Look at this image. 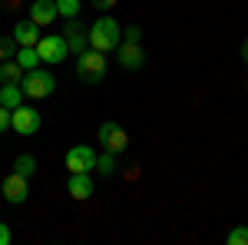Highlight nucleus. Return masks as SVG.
Listing matches in <instances>:
<instances>
[{
	"instance_id": "f257e3e1",
	"label": "nucleus",
	"mask_w": 248,
	"mask_h": 245,
	"mask_svg": "<svg viewBox=\"0 0 248 245\" xmlns=\"http://www.w3.org/2000/svg\"><path fill=\"white\" fill-rule=\"evenodd\" d=\"M123 40V30L113 17H99L90 27V50H99V53H113Z\"/></svg>"
},
{
	"instance_id": "f03ea898",
	"label": "nucleus",
	"mask_w": 248,
	"mask_h": 245,
	"mask_svg": "<svg viewBox=\"0 0 248 245\" xmlns=\"http://www.w3.org/2000/svg\"><path fill=\"white\" fill-rule=\"evenodd\" d=\"M77 76L86 83V86H99L106 80V53L99 50H86L77 57Z\"/></svg>"
},
{
	"instance_id": "7ed1b4c3",
	"label": "nucleus",
	"mask_w": 248,
	"mask_h": 245,
	"mask_svg": "<svg viewBox=\"0 0 248 245\" xmlns=\"http://www.w3.org/2000/svg\"><path fill=\"white\" fill-rule=\"evenodd\" d=\"M20 90H23V96H30V99H43V96H50L53 90H57V80H53L50 70H40V66H37V70L23 73Z\"/></svg>"
},
{
	"instance_id": "20e7f679",
	"label": "nucleus",
	"mask_w": 248,
	"mask_h": 245,
	"mask_svg": "<svg viewBox=\"0 0 248 245\" xmlns=\"http://www.w3.org/2000/svg\"><path fill=\"white\" fill-rule=\"evenodd\" d=\"M37 53H40V63H63L70 47H66V37H40L37 40Z\"/></svg>"
},
{
	"instance_id": "39448f33",
	"label": "nucleus",
	"mask_w": 248,
	"mask_h": 245,
	"mask_svg": "<svg viewBox=\"0 0 248 245\" xmlns=\"http://www.w3.org/2000/svg\"><path fill=\"white\" fill-rule=\"evenodd\" d=\"M63 37H66V47H70V53H86L90 50V27H83L77 17L66 20V27H63Z\"/></svg>"
},
{
	"instance_id": "423d86ee",
	"label": "nucleus",
	"mask_w": 248,
	"mask_h": 245,
	"mask_svg": "<svg viewBox=\"0 0 248 245\" xmlns=\"http://www.w3.org/2000/svg\"><path fill=\"white\" fill-rule=\"evenodd\" d=\"M10 130H17L20 136H33L40 130V113L33 106H23L20 103L17 110H10Z\"/></svg>"
},
{
	"instance_id": "0eeeda50",
	"label": "nucleus",
	"mask_w": 248,
	"mask_h": 245,
	"mask_svg": "<svg viewBox=\"0 0 248 245\" xmlns=\"http://www.w3.org/2000/svg\"><path fill=\"white\" fill-rule=\"evenodd\" d=\"M0 192H3V199H7V202L20 206V202H27V196H30V179H27V176H20V172H10V176L3 179Z\"/></svg>"
},
{
	"instance_id": "6e6552de",
	"label": "nucleus",
	"mask_w": 248,
	"mask_h": 245,
	"mask_svg": "<svg viewBox=\"0 0 248 245\" xmlns=\"http://www.w3.org/2000/svg\"><path fill=\"white\" fill-rule=\"evenodd\" d=\"M99 143H103V149H109V152H123L126 146H129V136H126V130L119 126V123H103L99 126Z\"/></svg>"
},
{
	"instance_id": "1a4fd4ad",
	"label": "nucleus",
	"mask_w": 248,
	"mask_h": 245,
	"mask_svg": "<svg viewBox=\"0 0 248 245\" xmlns=\"http://www.w3.org/2000/svg\"><path fill=\"white\" fill-rule=\"evenodd\" d=\"M116 57H119V66H123V70H142V63H146L139 40H119Z\"/></svg>"
},
{
	"instance_id": "9d476101",
	"label": "nucleus",
	"mask_w": 248,
	"mask_h": 245,
	"mask_svg": "<svg viewBox=\"0 0 248 245\" xmlns=\"http://www.w3.org/2000/svg\"><path fill=\"white\" fill-rule=\"evenodd\" d=\"M66 169H70V172H90V169H96L93 146H73V149H66Z\"/></svg>"
},
{
	"instance_id": "9b49d317",
	"label": "nucleus",
	"mask_w": 248,
	"mask_h": 245,
	"mask_svg": "<svg viewBox=\"0 0 248 245\" xmlns=\"http://www.w3.org/2000/svg\"><path fill=\"white\" fill-rule=\"evenodd\" d=\"M27 17L33 20L37 27H46V23H53L60 17L57 14V0H33L30 7H27Z\"/></svg>"
},
{
	"instance_id": "f8f14e48",
	"label": "nucleus",
	"mask_w": 248,
	"mask_h": 245,
	"mask_svg": "<svg viewBox=\"0 0 248 245\" xmlns=\"http://www.w3.org/2000/svg\"><path fill=\"white\" fill-rule=\"evenodd\" d=\"M14 40H17L20 47H37L40 40V27L33 23V20H17V27H14Z\"/></svg>"
},
{
	"instance_id": "ddd939ff",
	"label": "nucleus",
	"mask_w": 248,
	"mask_h": 245,
	"mask_svg": "<svg viewBox=\"0 0 248 245\" xmlns=\"http://www.w3.org/2000/svg\"><path fill=\"white\" fill-rule=\"evenodd\" d=\"M66 189H70L73 199H90V196H93V179H90V172H70Z\"/></svg>"
},
{
	"instance_id": "4468645a",
	"label": "nucleus",
	"mask_w": 248,
	"mask_h": 245,
	"mask_svg": "<svg viewBox=\"0 0 248 245\" xmlns=\"http://www.w3.org/2000/svg\"><path fill=\"white\" fill-rule=\"evenodd\" d=\"M20 103H23V90H20V83H3V86H0V106L17 110Z\"/></svg>"
},
{
	"instance_id": "2eb2a0df",
	"label": "nucleus",
	"mask_w": 248,
	"mask_h": 245,
	"mask_svg": "<svg viewBox=\"0 0 248 245\" xmlns=\"http://www.w3.org/2000/svg\"><path fill=\"white\" fill-rule=\"evenodd\" d=\"M23 80V66L17 60H0V83H20Z\"/></svg>"
},
{
	"instance_id": "dca6fc26",
	"label": "nucleus",
	"mask_w": 248,
	"mask_h": 245,
	"mask_svg": "<svg viewBox=\"0 0 248 245\" xmlns=\"http://www.w3.org/2000/svg\"><path fill=\"white\" fill-rule=\"evenodd\" d=\"M14 60H17L20 66H23V73H30V70H37V66H40V53H37V47H20Z\"/></svg>"
},
{
	"instance_id": "f3484780",
	"label": "nucleus",
	"mask_w": 248,
	"mask_h": 245,
	"mask_svg": "<svg viewBox=\"0 0 248 245\" xmlns=\"http://www.w3.org/2000/svg\"><path fill=\"white\" fill-rule=\"evenodd\" d=\"M14 172H20V176H27V179H30V176L37 172V159H33V156H27V152H20L17 159H14Z\"/></svg>"
},
{
	"instance_id": "a211bd4d",
	"label": "nucleus",
	"mask_w": 248,
	"mask_h": 245,
	"mask_svg": "<svg viewBox=\"0 0 248 245\" xmlns=\"http://www.w3.org/2000/svg\"><path fill=\"white\" fill-rule=\"evenodd\" d=\"M96 169L103 172V176H113L116 172V152H103V156H96Z\"/></svg>"
},
{
	"instance_id": "6ab92c4d",
	"label": "nucleus",
	"mask_w": 248,
	"mask_h": 245,
	"mask_svg": "<svg viewBox=\"0 0 248 245\" xmlns=\"http://www.w3.org/2000/svg\"><path fill=\"white\" fill-rule=\"evenodd\" d=\"M20 50V43L14 37H0V60H14Z\"/></svg>"
},
{
	"instance_id": "aec40b11",
	"label": "nucleus",
	"mask_w": 248,
	"mask_h": 245,
	"mask_svg": "<svg viewBox=\"0 0 248 245\" xmlns=\"http://www.w3.org/2000/svg\"><path fill=\"white\" fill-rule=\"evenodd\" d=\"M57 14L60 17H79V0H57Z\"/></svg>"
},
{
	"instance_id": "412c9836",
	"label": "nucleus",
	"mask_w": 248,
	"mask_h": 245,
	"mask_svg": "<svg viewBox=\"0 0 248 245\" xmlns=\"http://www.w3.org/2000/svg\"><path fill=\"white\" fill-rule=\"evenodd\" d=\"M229 245H248V226H238L229 232Z\"/></svg>"
},
{
	"instance_id": "4be33fe9",
	"label": "nucleus",
	"mask_w": 248,
	"mask_h": 245,
	"mask_svg": "<svg viewBox=\"0 0 248 245\" xmlns=\"http://www.w3.org/2000/svg\"><path fill=\"white\" fill-rule=\"evenodd\" d=\"M7 130H10V110L0 106V132H7Z\"/></svg>"
},
{
	"instance_id": "5701e85b",
	"label": "nucleus",
	"mask_w": 248,
	"mask_h": 245,
	"mask_svg": "<svg viewBox=\"0 0 248 245\" xmlns=\"http://www.w3.org/2000/svg\"><path fill=\"white\" fill-rule=\"evenodd\" d=\"M123 40H142V30H139V27H126Z\"/></svg>"
},
{
	"instance_id": "b1692460",
	"label": "nucleus",
	"mask_w": 248,
	"mask_h": 245,
	"mask_svg": "<svg viewBox=\"0 0 248 245\" xmlns=\"http://www.w3.org/2000/svg\"><path fill=\"white\" fill-rule=\"evenodd\" d=\"M93 7H96V10H113L116 0H93Z\"/></svg>"
},
{
	"instance_id": "393cba45",
	"label": "nucleus",
	"mask_w": 248,
	"mask_h": 245,
	"mask_svg": "<svg viewBox=\"0 0 248 245\" xmlns=\"http://www.w3.org/2000/svg\"><path fill=\"white\" fill-rule=\"evenodd\" d=\"M0 245H10V229L0 222Z\"/></svg>"
},
{
	"instance_id": "a878e982",
	"label": "nucleus",
	"mask_w": 248,
	"mask_h": 245,
	"mask_svg": "<svg viewBox=\"0 0 248 245\" xmlns=\"http://www.w3.org/2000/svg\"><path fill=\"white\" fill-rule=\"evenodd\" d=\"M0 7H3V10H17L20 0H0Z\"/></svg>"
},
{
	"instance_id": "bb28decb",
	"label": "nucleus",
	"mask_w": 248,
	"mask_h": 245,
	"mask_svg": "<svg viewBox=\"0 0 248 245\" xmlns=\"http://www.w3.org/2000/svg\"><path fill=\"white\" fill-rule=\"evenodd\" d=\"M238 53H242V60H245V66H248V37L242 40V47H238Z\"/></svg>"
}]
</instances>
